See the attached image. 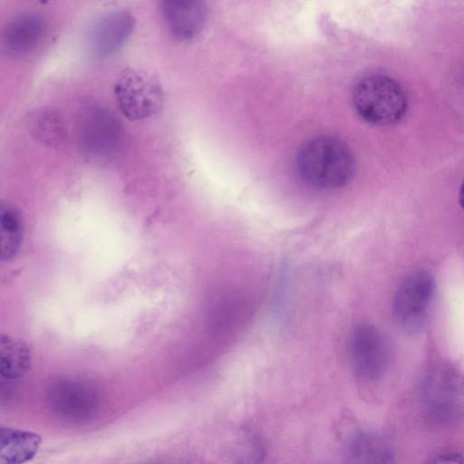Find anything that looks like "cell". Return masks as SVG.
<instances>
[{"label": "cell", "instance_id": "obj_15", "mask_svg": "<svg viewBox=\"0 0 464 464\" xmlns=\"http://www.w3.org/2000/svg\"><path fill=\"white\" fill-rule=\"evenodd\" d=\"M428 464H464V456L459 454H443L431 459Z\"/></svg>", "mask_w": 464, "mask_h": 464}, {"label": "cell", "instance_id": "obj_4", "mask_svg": "<svg viewBox=\"0 0 464 464\" xmlns=\"http://www.w3.org/2000/svg\"><path fill=\"white\" fill-rule=\"evenodd\" d=\"M114 95L121 113L130 121L150 118L164 104V92L158 79L147 72L132 68L119 75Z\"/></svg>", "mask_w": 464, "mask_h": 464}, {"label": "cell", "instance_id": "obj_10", "mask_svg": "<svg viewBox=\"0 0 464 464\" xmlns=\"http://www.w3.org/2000/svg\"><path fill=\"white\" fill-rule=\"evenodd\" d=\"M45 22L36 13H25L14 17L4 32V44L14 55H26L41 44L45 34Z\"/></svg>", "mask_w": 464, "mask_h": 464}, {"label": "cell", "instance_id": "obj_3", "mask_svg": "<svg viewBox=\"0 0 464 464\" xmlns=\"http://www.w3.org/2000/svg\"><path fill=\"white\" fill-rule=\"evenodd\" d=\"M435 281L431 274L418 269L400 283L393 299V315L402 330L417 334L426 326L435 296Z\"/></svg>", "mask_w": 464, "mask_h": 464}, {"label": "cell", "instance_id": "obj_5", "mask_svg": "<svg viewBox=\"0 0 464 464\" xmlns=\"http://www.w3.org/2000/svg\"><path fill=\"white\" fill-rule=\"evenodd\" d=\"M347 354L354 372L361 377L375 379L386 370L391 346L384 334L371 324H359L350 332Z\"/></svg>", "mask_w": 464, "mask_h": 464}, {"label": "cell", "instance_id": "obj_6", "mask_svg": "<svg viewBox=\"0 0 464 464\" xmlns=\"http://www.w3.org/2000/svg\"><path fill=\"white\" fill-rule=\"evenodd\" d=\"M51 411L63 420L81 422L96 411L99 398L90 384L72 379L56 382L48 392Z\"/></svg>", "mask_w": 464, "mask_h": 464}, {"label": "cell", "instance_id": "obj_2", "mask_svg": "<svg viewBox=\"0 0 464 464\" xmlns=\"http://www.w3.org/2000/svg\"><path fill=\"white\" fill-rule=\"evenodd\" d=\"M355 110L366 121L381 126L400 121L407 111V97L400 84L381 74L361 79L353 92Z\"/></svg>", "mask_w": 464, "mask_h": 464}, {"label": "cell", "instance_id": "obj_8", "mask_svg": "<svg viewBox=\"0 0 464 464\" xmlns=\"http://www.w3.org/2000/svg\"><path fill=\"white\" fill-rule=\"evenodd\" d=\"M81 133L82 145L88 153L108 157L118 149L121 128L117 119L108 111L92 108L84 117Z\"/></svg>", "mask_w": 464, "mask_h": 464}, {"label": "cell", "instance_id": "obj_1", "mask_svg": "<svg viewBox=\"0 0 464 464\" xmlns=\"http://www.w3.org/2000/svg\"><path fill=\"white\" fill-rule=\"evenodd\" d=\"M296 166L306 183L320 188L345 186L352 179L355 168L348 145L332 136L307 140L297 153Z\"/></svg>", "mask_w": 464, "mask_h": 464}, {"label": "cell", "instance_id": "obj_9", "mask_svg": "<svg viewBox=\"0 0 464 464\" xmlns=\"http://www.w3.org/2000/svg\"><path fill=\"white\" fill-rule=\"evenodd\" d=\"M160 10L168 31L182 41L191 40L198 35L208 16L205 3L197 0L162 1Z\"/></svg>", "mask_w": 464, "mask_h": 464}, {"label": "cell", "instance_id": "obj_11", "mask_svg": "<svg viewBox=\"0 0 464 464\" xmlns=\"http://www.w3.org/2000/svg\"><path fill=\"white\" fill-rule=\"evenodd\" d=\"M41 437L17 429L0 428V464H24L37 453Z\"/></svg>", "mask_w": 464, "mask_h": 464}, {"label": "cell", "instance_id": "obj_14", "mask_svg": "<svg viewBox=\"0 0 464 464\" xmlns=\"http://www.w3.org/2000/svg\"><path fill=\"white\" fill-rule=\"evenodd\" d=\"M30 129L34 136L45 144H54L63 138V125L53 111L44 110L31 116Z\"/></svg>", "mask_w": 464, "mask_h": 464}, {"label": "cell", "instance_id": "obj_16", "mask_svg": "<svg viewBox=\"0 0 464 464\" xmlns=\"http://www.w3.org/2000/svg\"><path fill=\"white\" fill-rule=\"evenodd\" d=\"M459 202L462 208H464V179L460 186L459 193Z\"/></svg>", "mask_w": 464, "mask_h": 464}, {"label": "cell", "instance_id": "obj_12", "mask_svg": "<svg viewBox=\"0 0 464 464\" xmlns=\"http://www.w3.org/2000/svg\"><path fill=\"white\" fill-rule=\"evenodd\" d=\"M31 354L23 341L8 334L1 335L0 369L1 375L8 380L22 377L30 366Z\"/></svg>", "mask_w": 464, "mask_h": 464}, {"label": "cell", "instance_id": "obj_7", "mask_svg": "<svg viewBox=\"0 0 464 464\" xmlns=\"http://www.w3.org/2000/svg\"><path fill=\"white\" fill-rule=\"evenodd\" d=\"M134 24L132 14L126 10H112L102 14L88 30L89 49L98 57L113 53L129 38Z\"/></svg>", "mask_w": 464, "mask_h": 464}, {"label": "cell", "instance_id": "obj_13", "mask_svg": "<svg viewBox=\"0 0 464 464\" xmlns=\"http://www.w3.org/2000/svg\"><path fill=\"white\" fill-rule=\"evenodd\" d=\"M23 231L22 218L18 210L2 206L0 210L1 259L9 260L18 252Z\"/></svg>", "mask_w": 464, "mask_h": 464}]
</instances>
